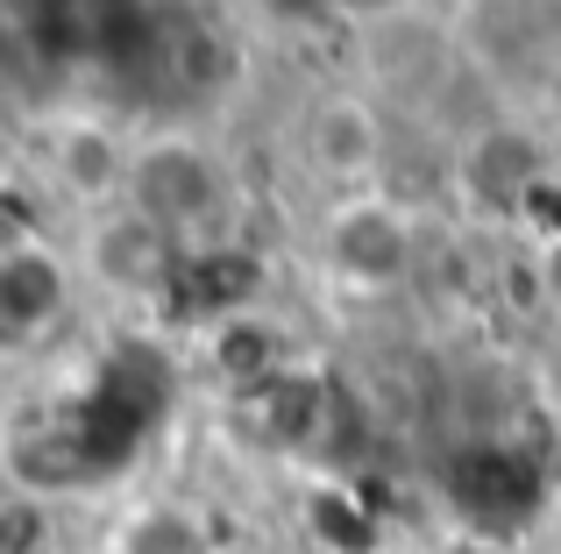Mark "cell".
Masks as SVG:
<instances>
[{
	"label": "cell",
	"instance_id": "6da1fadb",
	"mask_svg": "<svg viewBox=\"0 0 561 554\" xmlns=\"http://www.w3.org/2000/svg\"><path fill=\"white\" fill-rule=\"evenodd\" d=\"M128 207L150 213L157 228L199 250L220 221L234 213V178L199 136L185 128H157V136L136 142V171H128Z\"/></svg>",
	"mask_w": 561,
	"mask_h": 554
},
{
	"label": "cell",
	"instance_id": "7a4b0ae2",
	"mask_svg": "<svg viewBox=\"0 0 561 554\" xmlns=\"http://www.w3.org/2000/svg\"><path fill=\"white\" fill-rule=\"evenodd\" d=\"M420 264V221L412 207H398L391 193H342L320 221V270L356 299H383L398 291Z\"/></svg>",
	"mask_w": 561,
	"mask_h": 554
},
{
	"label": "cell",
	"instance_id": "3957f363",
	"mask_svg": "<svg viewBox=\"0 0 561 554\" xmlns=\"http://www.w3.org/2000/svg\"><path fill=\"white\" fill-rule=\"evenodd\" d=\"M185 242L171 235V228H157L150 213H136L122 199V207L107 213H85V250H79V270L93 277L100 291H114V299H164L171 277L185 270Z\"/></svg>",
	"mask_w": 561,
	"mask_h": 554
},
{
	"label": "cell",
	"instance_id": "277c9868",
	"mask_svg": "<svg viewBox=\"0 0 561 554\" xmlns=\"http://www.w3.org/2000/svg\"><path fill=\"white\" fill-rule=\"evenodd\" d=\"M36 164H43V178H50L57 199H71V207H85V213H107V207L128 199L136 142L114 122H100V114H57V122L43 128Z\"/></svg>",
	"mask_w": 561,
	"mask_h": 554
},
{
	"label": "cell",
	"instance_id": "5b68a950",
	"mask_svg": "<svg viewBox=\"0 0 561 554\" xmlns=\"http://www.w3.org/2000/svg\"><path fill=\"white\" fill-rule=\"evenodd\" d=\"M71 291H79V264L50 235H28V228L8 235V250H0V327H8V342L28 348L57 334L71 313Z\"/></svg>",
	"mask_w": 561,
	"mask_h": 554
},
{
	"label": "cell",
	"instance_id": "8992f818",
	"mask_svg": "<svg viewBox=\"0 0 561 554\" xmlns=\"http://www.w3.org/2000/svg\"><path fill=\"white\" fill-rule=\"evenodd\" d=\"M299 150L306 164L320 171L328 185L342 193H370L377 171H383V150H391V128H383L377 100L363 93H320L299 122Z\"/></svg>",
	"mask_w": 561,
	"mask_h": 554
},
{
	"label": "cell",
	"instance_id": "52a82bcc",
	"mask_svg": "<svg viewBox=\"0 0 561 554\" xmlns=\"http://www.w3.org/2000/svg\"><path fill=\"white\" fill-rule=\"evenodd\" d=\"M412 0H334V14H363V22H383V14H405Z\"/></svg>",
	"mask_w": 561,
	"mask_h": 554
}]
</instances>
